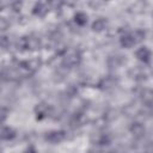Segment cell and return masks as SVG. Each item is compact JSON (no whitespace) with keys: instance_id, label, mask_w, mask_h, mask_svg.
<instances>
[{"instance_id":"7c38bea8","label":"cell","mask_w":153,"mask_h":153,"mask_svg":"<svg viewBox=\"0 0 153 153\" xmlns=\"http://www.w3.org/2000/svg\"><path fill=\"white\" fill-rule=\"evenodd\" d=\"M115 85V81L111 79V78H105V79H103L102 80V82H100V87L102 88H110V87H112Z\"/></svg>"},{"instance_id":"7a4b0ae2","label":"cell","mask_w":153,"mask_h":153,"mask_svg":"<svg viewBox=\"0 0 153 153\" xmlns=\"http://www.w3.org/2000/svg\"><path fill=\"white\" fill-rule=\"evenodd\" d=\"M44 139L50 143H60L66 139V131L65 130H53L45 134Z\"/></svg>"},{"instance_id":"8992f818","label":"cell","mask_w":153,"mask_h":153,"mask_svg":"<svg viewBox=\"0 0 153 153\" xmlns=\"http://www.w3.org/2000/svg\"><path fill=\"white\" fill-rule=\"evenodd\" d=\"M135 55H136L137 60H140V61L143 62V63H148L149 60H151V51H149V49H148L147 47H141V48H139V49L136 50Z\"/></svg>"},{"instance_id":"5bb4252c","label":"cell","mask_w":153,"mask_h":153,"mask_svg":"<svg viewBox=\"0 0 153 153\" xmlns=\"http://www.w3.org/2000/svg\"><path fill=\"white\" fill-rule=\"evenodd\" d=\"M8 26V22L5 18H0V30H5Z\"/></svg>"},{"instance_id":"5b68a950","label":"cell","mask_w":153,"mask_h":153,"mask_svg":"<svg viewBox=\"0 0 153 153\" xmlns=\"http://www.w3.org/2000/svg\"><path fill=\"white\" fill-rule=\"evenodd\" d=\"M120 43L123 48H131L133 45H135L137 43L134 32L133 33H126L120 38Z\"/></svg>"},{"instance_id":"4fadbf2b","label":"cell","mask_w":153,"mask_h":153,"mask_svg":"<svg viewBox=\"0 0 153 153\" xmlns=\"http://www.w3.org/2000/svg\"><path fill=\"white\" fill-rule=\"evenodd\" d=\"M8 44V39L5 36H0V48H6Z\"/></svg>"},{"instance_id":"9a60e30c","label":"cell","mask_w":153,"mask_h":153,"mask_svg":"<svg viewBox=\"0 0 153 153\" xmlns=\"http://www.w3.org/2000/svg\"><path fill=\"white\" fill-rule=\"evenodd\" d=\"M25 153H37V151L35 149V147H33V146H29V147L26 148Z\"/></svg>"},{"instance_id":"277c9868","label":"cell","mask_w":153,"mask_h":153,"mask_svg":"<svg viewBox=\"0 0 153 153\" xmlns=\"http://www.w3.org/2000/svg\"><path fill=\"white\" fill-rule=\"evenodd\" d=\"M35 111H36V118H37V120H43V118H47V117L50 115L51 108H50L48 104L41 103V104H38V105L36 106Z\"/></svg>"},{"instance_id":"6da1fadb","label":"cell","mask_w":153,"mask_h":153,"mask_svg":"<svg viewBox=\"0 0 153 153\" xmlns=\"http://www.w3.org/2000/svg\"><path fill=\"white\" fill-rule=\"evenodd\" d=\"M19 47L24 50H38L41 48V41L33 36H25L20 38Z\"/></svg>"},{"instance_id":"ba28073f","label":"cell","mask_w":153,"mask_h":153,"mask_svg":"<svg viewBox=\"0 0 153 153\" xmlns=\"http://www.w3.org/2000/svg\"><path fill=\"white\" fill-rule=\"evenodd\" d=\"M16 137V131L10 127H0V140H12Z\"/></svg>"},{"instance_id":"30bf717a","label":"cell","mask_w":153,"mask_h":153,"mask_svg":"<svg viewBox=\"0 0 153 153\" xmlns=\"http://www.w3.org/2000/svg\"><path fill=\"white\" fill-rule=\"evenodd\" d=\"M106 25H108V20L105 18H98V19H96L93 22L92 30L93 31H97V32H100V31H103L106 27Z\"/></svg>"},{"instance_id":"3957f363","label":"cell","mask_w":153,"mask_h":153,"mask_svg":"<svg viewBox=\"0 0 153 153\" xmlns=\"http://www.w3.org/2000/svg\"><path fill=\"white\" fill-rule=\"evenodd\" d=\"M80 54L76 50H72L69 53H67L63 57V65L67 67H74L80 62Z\"/></svg>"},{"instance_id":"8fae6325","label":"cell","mask_w":153,"mask_h":153,"mask_svg":"<svg viewBox=\"0 0 153 153\" xmlns=\"http://www.w3.org/2000/svg\"><path fill=\"white\" fill-rule=\"evenodd\" d=\"M74 22L79 25V26H84L87 23V16L84 12H76L74 14Z\"/></svg>"},{"instance_id":"9c48e42d","label":"cell","mask_w":153,"mask_h":153,"mask_svg":"<svg viewBox=\"0 0 153 153\" xmlns=\"http://www.w3.org/2000/svg\"><path fill=\"white\" fill-rule=\"evenodd\" d=\"M48 12V6L44 2H37L32 10V13L37 17H44Z\"/></svg>"},{"instance_id":"52a82bcc","label":"cell","mask_w":153,"mask_h":153,"mask_svg":"<svg viewBox=\"0 0 153 153\" xmlns=\"http://www.w3.org/2000/svg\"><path fill=\"white\" fill-rule=\"evenodd\" d=\"M129 130H130V133H131L135 137H142V136L145 135V133H146L145 126H143L142 123H139V122L133 123V124L130 126Z\"/></svg>"}]
</instances>
